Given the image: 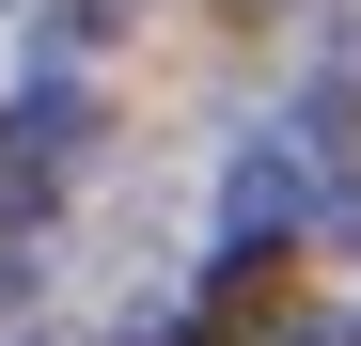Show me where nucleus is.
<instances>
[{
	"instance_id": "1",
	"label": "nucleus",
	"mask_w": 361,
	"mask_h": 346,
	"mask_svg": "<svg viewBox=\"0 0 361 346\" xmlns=\"http://www.w3.org/2000/svg\"><path fill=\"white\" fill-rule=\"evenodd\" d=\"M16 142L79 157V142H94V95H79V79H32V95H16Z\"/></svg>"
},
{
	"instance_id": "3",
	"label": "nucleus",
	"mask_w": 361,
	"mask_h": 346,
	"mask_svg": "<svg viewBox=\"0 0 361 346\" xmlns=\"http://www.w3.org/2000/svg\"><path fill=\"white\" fill-rule=\"evenodd\" d=\"M142 16V0H63V32H126Z\"/></svg>"
},
{
	"instance_id": "2",
	"label": "nucleus",
	"mask_w": 361,
	"mask_h": 346,
	"mask_svg": "<svg viewBox=\"0 0 361 346\" xmlns=\"http://www.w3.org/2000/svg\"><path fill=\"white\" fill-rule=\"evenodd\" d=\"M47 173H63V157H47V142H16V126H0V220H16V205H47Z\"/></svg>"
}]
</instances>
